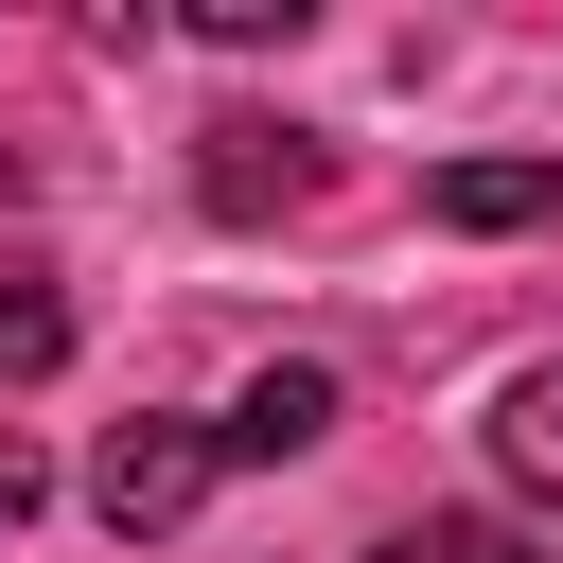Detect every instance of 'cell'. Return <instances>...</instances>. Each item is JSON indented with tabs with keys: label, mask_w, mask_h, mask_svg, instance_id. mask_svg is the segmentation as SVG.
<instances>
[{
	"label": "cell",
	"mask_w": 563,
	"mask_h": 563,
	"mask_svg": "<svg viewBox=\"0 0 563 563\" xmlns=\"http://www.w3.org/2000/svg\"><path fill=\"white\" fill-rule=\"evenodd\" d=\"M35 369H70V299L35 264H0V387H35Z\"/></svg>",
	"instance_id": "8992f818"
},
{
	"label": "cell",
	"mask_w": 563,
	"mask_h": 563,
	"mask_svg": "<svg viewBox=\"0 0 563 563\" xmlns=\"http://www.w3.org/2000/svg\"><path fill=\"white\" fill-rule=\"evenodd\" d=\"M317 194V141H282V123H211V211H299Z\"/></svg>",
	"instance_id": "277c9868"
},
{
	"label": "cell",
	"mask_w": 563,
	"mask_h": 563,
	"mask_svg": "<svg viewBox=\"0 0 563 563\" xmlns=\"http://www.w3.org/2000/svg\"><path fill=\"white\" fill-rule=\"evenodd\" d=\"M422 229H563V158H440Z\"/></svg>",
	"instance_id": "3957f363"
},
{
	"label": "cell",
	"mask_w": 563,
	"mask_h": 563,
	"mask_svg": "<svg viewBox=\"0 0 563 563\" xmlns=\"http://www.w3.org/2000/svg\"><path fill=\"white\" fill-rule=\"evenodd\" d=\"M369 563H528L510 528H405V545H369Z\"/></svg>",
	"instance_id": "52a82bcc"
},
{
	"label": "cell",
	"mask_w": 563,
	"mask_h": 563,
	"mask_svg": "<svg viewBox=\"0 0 563 563\" xmlns=\"http://www.w3.org/2000/svg\"><path fill=\"white\" fill-rule=\"evenodd\" d=\"M317 440H334V369L282 352V369H246V405L211 422V475H229V457H317Z\"/></svg>",
	"instance_id": "7a4b0ae2"
},
{
	"label": "cell",
	"mask_w": 563,
	"mask_h": 563,
	"mask_svg": "<svg viewBox=\"0 0 563 563\" xmlns=\"http://www.w3.org/2000/svg\"><path fill=\"white\" fill-rule=\"evenodd\" d=\"M493 457H510V475L563 510V352H545V369H510V405H493Z\"/></svg>",
	"instance_id": "5b68a950"
},
{
	"label": "cell",
	"mask_w": 563,
	"mask_h": 563,
	"mask_svg": "<svg viewBox=\"0 0 563 563\" xmlns=\"http://www.w3.org/2000/svg\"><path fill=\"white\" fill-rule=\"evenodd\" d=\"M0 528H35V440H0Z\"/></svg>",
	"instance_id": "ba28073f"
},
{
	"label": "cell",
	"mask_w": 563,
	"mask_h": 563,
	"mask_svg": "<svg viewBox=\"0 0 563 563\" xmlns=\"http://www.w3.org/2000/svg\"><path fill=\"white\" fill-rule=\"evenodd\" d=\"M194 493H211V422H123V440L88 457V510H106L123 545H141V528H176Z\"/></svg>",
	"instance_id": "6da1fadb"
}]
</instances>
